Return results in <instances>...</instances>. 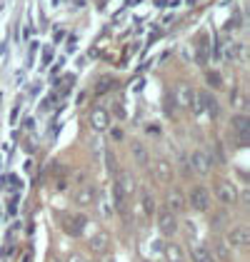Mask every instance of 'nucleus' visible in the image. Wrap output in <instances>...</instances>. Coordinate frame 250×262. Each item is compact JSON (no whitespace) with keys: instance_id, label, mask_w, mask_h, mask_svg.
<instances>
[{"instance_id":"obj_2","label":"nucleus","mask_w":250,"mask_h":262,"mask_svg":"<svg viewBox=\"0 0 250 262\" xmlns=\"http://www.w3.org/2000/svg\"><path fill=\"white\" fill-rule=\"evenodd\" d=\"M155 220H158V230H160L163 237H175V232H178V215L175 212H170L168 207H163Z\"/></svg>"},{"instance_id":"obj_22","label":"nucleus","mask_w":250,"mask_h":262,"mask_svg":"<svg viewBox=\"0 0 250 262\" xmlns=\"http://www.w3.org/2000/svg\"><path fill=\"white\" fill-rule=\"evenodd\" d=\"M190 113H195V115H200V113H203V95H200V93H195V95H193V102H190Z\"/></svg>"},{"instance_id":"obj_23","label":"nucleus","mask_w":250,"mask_h":262,"mask_svg":"<svg viewBox=\"0 0 250 262\" xmlns=\"http://www.w3.org/2000/svg\"><path fill=\"white\" fill-rule=\"evenodd\" d=\"M225 50H228V53H225V58H228V60H235V58L240 55V50H243V48H240V45H235V42H230Z\"/></svg>"},{"instance_id":"obj_25","label":"nucleus","mask_w":250,"mask_h":262,"mask_svg":"<svg viewBox=\"0 0 250 262\" xmlns=\"http://www.w3.org/2000/svg\"><path fill=\"white\" fill-rule=\"evenodd\" d=\"M145 133L150 135V138H158V135H160V125H148Z\"/></svg>"},{"instance_id":"obj_7","label":"nucleus","mask_w":250,"mask_h":262,"mask_svg":"<svg viewBox=\"0 0 250 262\" xmlns=\"http://www.w3.org/2000/svg\"><path fill=\"white\" fill-rule=\"evenodd\" d=\"M215 198L223 202V205H235L238 202V187L228 180H220L215 185Z\"/></svg>"},{"instance_id":"obj_19","label":"nucleus","mask_w":250,"mask_h":262,"mask_svg":"<svg viewBox=\"0 0 250 262\" xmlns=\"http://www.w3.org/2000/svg\"><path fill=\"white\" fill-rule=\"evenodd\" d=\"M115 88V78H110V75H100L98 80H95V93L98 95H103L108 90H113Z\"/></svg>"},{"instance_id":"obj_24","label":"nucleus","mask_w":250,"mask_h":262,"mask_svg":"<svg viewBox=\"0 0 250 262\" xmlns=\"http://www.w3.org/2000/svg\"><path fill=\"white\" fill-rule=\"evenodd\" d=\"M208 82L210 85H215V88H220V82H223L220 73H208Z\"/></svg>"},{"instance_id":"obj_18","label":"nucleus","mask_w":250,"mask_h":262,"mask_svg":"<svg viewBox=\"0 0 250 262\" xmlns=\"http://www.w3.org/2000/svg\"><path fill=\"white\" fill-rule=\"evenodd\" d=\"M130 152H133V158H135L138 165H148V162H150V155H148L145 145H140V142H133V145H130Z\"/></svg>"},{"instance_id":"obj_13","label":"nucleus","mask_w":250,"mask_h":262,"mask_svg":"<svg viewBox=\"0 0 250 262\" xmlns=\"http://www.w3.org/2000/svg\"><path fill=\"white\" fill-rule=\"evenodd\" d=\"M138 210H140V217L143 220H150L155 215V200H153L150 190H140V205H138Z\"/></svg>"},{"instance_id":"obj_29","label":"nucleus","mask_w":250,"mask_h":262,"mask_svg":"<svg viewBox=\"0 0 250 262\" xmlns=\"http://www.w3.org/2000/svg\"><path fill=\"white\" fill-rule=\"evenodd\" d=\"M100 262H115V260H113V257H110V255L105 252V255H103V260H100Z\"/></svg>"},{"instance_id":"obj_17","label":"nucleus","mask_w":250,"mask_h":262,"mask_svg":"<svg viewBox=\"0 0 250 262\" xmlns=\"http://www.w3.org/2000/svg\"><path fill=\"white\" fill-rule=\"evenodd\" d=\"M163 252H165L168 262H187L183 247H178V245H165V250H163Z\"/></svg>"},{"instance_id":"obj_10","label":"nucleus","mask_w":250,"mask_h":262,"mask_svg":"<svg viewBox=\"0 0 250 262\" xmlns=\"http://www.w3.org/2000/svg\"><path fill=\"white\" fill-rule=\"evenodd\" d=\"M95 200H98V190L93 185H83L80 190H75V205L90 207V205H95Z\"/></svg>"},{"instance_id":"obj_21","label":"nucleus","mask_w":250,"mask_h":262,"mask_svg":"<svg viewBox=\"0 0 250 262\" xmlns=\"http://www.w3.org/2000/svg\"><path fill=\"white\" fill-rule=\"evenodd\" d=\"M193 95H195V90H190L187 85H183V88L178 90V105H180V107H187V110H190V102H193Z\"/></svg>"},{"instance_id":"obj_11","label":"nucleus","mask_w":250,"mask_h":262,"mask_svg":"<svg viewBox=\"0 0 250 262\" xmlns=\"http://www.w3.org/2000/svg\"><path fill=\"white\" fill-rule=\"evenodd\" d=\"M88 245H90V250H93L95 255H105V252L110 250V235H108L105 230H98V232L90 237Z\"/></svg>"},{"instance_id":"obj_5","label":"nucleus","mask_w":250,"mask_h":262,"mask_svg":"<svg viewBox=\"0 0 250 262\" xmlns=\"http://www.w3.org/2000/svg\"><path fill=\"white\" fill-rule=\"evenodd\" d=\"M225 242H228L233 250H248V245H250L248 227H230L228 232H225Z\"/></svg>"},{"instance_id":"obj_12","label":"nucleus","mask_w":250,"mask_h":262,"mask_svg":"<svg viewBox=\"0 0 250 262\" xmlns=\"http://www.w3.org/2000/svg\"><path fill=\"white\" fill-rule=\"evenodd\" d=\"M153 172H155V178L160 182H170L173 180V175H175V170H173V165H170V160H165V158H158L155 160V165H153Z\"/></svg>"},{"instance_id":"obj_28","label":"nucleus","mask_w":250,"mask_h":262,"mask_svg":"<svg viewBox=\"0 0 250 262\" xmlns=\"http://www.w3.org/2000/svg\"><path fill=\"white\" fill-rule=\"evenodd\" d=\"M110 138H113V140H120V138H123V133L115 127V130H110Z\"/></svg>"},{"instance_id":"obj_6","label":"nucleus","mask_w":250,"mask_h":262,"mask_svg":"<svg viewBox=\"0 0 250 262\" xmlns=\"http://www.w3.org/2000/svg\"><path fill=\"white\" fill-rule=\"evenodd\" d=\"M165 207L170 212H175V215H180V212H185L187 202H185V195H183V190H178V187H170L165 192Z\"/></svg>"},{"instance_id":"obj_4","label":"nucleus","mask_w":250,"mask_h":262,"mask_svg":"<svg viewBox=\"0 0 250 262\" xmlns=\"http://www.w3.org/2000/svg\"><path fill=\"white\" fill-rule=\"evenodd\" d=\"M62 230L68 232V235H83L85 225H88V220H85V215H80V212H68V215H62Z\"/></svg>"},{"instance_id":"obj_20","label":"nucleus","mask_w":250,"mask_h":262,"mask_svg":"<svg viewBox=\"0 0 250 262\" xmlns=\"http://www.w3.org/2000/svg\"><path fill=\"white\" fill-rule=\"evenodd\" d=\"M110 200H113V205H115V207H118V210L123 212V210H125V200H128V195H125V192L120 190V187H118V185H113V190H110Z\"/></svg>"},{"instance_id":"obj_26","label":"nucleus","mask_w":250,"mask_h":262,"mask_svg":"<svg viewBox=\"0 0 250 262\" xmlns=\"http://www.w3.org/2000/svg\"><path fill=\"white\" fill-rule=\"evenodd\" d=\"M68 262H90L85 255H78V252H73V255H68Z\"/></svg>"},{"instance_id":"obj_3","label":"nucleus","mask_w":250,"mask_h":262,"mask_svg":"<svg viewBox=\"0 0 250 262\" xmlns=\"http://www.w3.org/2000/svg\"><path fill=\"white\" fill-rule=\"evenodd\" d=\"M210 167H213V160L205 150H193L190 152V172H198V175H210Z\"/></svg>"},{"instance_id":"obj_16","label":"nucleus","mask_w":250,"mask_h":262,"mask_svg":"<svg viewBox=\"0 0 250 262\" xmlns=\"http://www.w3.org/2000/svg\"><path fill=\"white\" fill-rule=\"evenodd\" d=\"M203 113H208L210 118H218L220 115V105H218V100L210 93H203Z\"/></svg>"},{"instance_id":"obj_8","label":"nucleus","mask_w":250,"mask_h":262,"mask_svg":"<svg viewBox=\"0 0 250 262\" xmlns=\"http://www.w3.org/2000/svg\"><path fill=\"white\" fill-rule=\"evenodd\" d=\"M88 122H90V127H93L95 133H103V130L110 127V115H108L105 107H93V110L88 113Z\"/></svg>"},{"instance_id":"obj_1","label":"nucleus","mask_w":250,"mask_h":262,"mask_svg":"<svg viewBox=\"0 0 250 262\" xmlns=\"http://www.w3.org/2000/svg\"><path fill=\"white\" fill-rule=\"evenodd\" d=\"M185 202L195 210V212H208V207H210V192L203 187V185H195L190 192H187V198Z\"/></svg>"},{"instance_id":"obj_15","label":"nucleus","mask_w":250,"mask_h":262,"mask_svg":"<svg viewBox=\"0 0 250 262\" xmlns=\"http://www.w3.org/2000/svg\"><path fill=\"white\" fill-rule=\"evenodd\" d=\"M190 260L193 262H215L213 260V252H210L205 245H195L193 242V247H190Z\"/></svg>"},{"instance_id":"obj_14","label":"nucleus","mask_w":250,"mask_h":262,"mask_svg":"<svg viewBox=\"0 0 250 262\" xmlns=\"http://www.w3.org/2000/svg\"><path fill=\"white\" fill-rule=\"evenodd\" d=\"M115 185H118V187L123 190V192L128 195V198H130V195H135V178H133V175H130L128 170H123V172L118 175V180H115Z\"/></svg>"},{"instance_id":"obj_9","label":"nucleus","mask_w":250,"mask_h":262,"mask_svg":"<svg viewBox=\"0 0 250 262\" xmlns=\"http://www.w3.org/2000/svg\"><path fill=\"white\" fill-rule=\"evenodd\" d=\"M230 125H233V133L238 135V142L245 147L248 145V133H250V120H248V115H233V120H230Z\"/></svg>"},{"instance_id":"obj_27","label":"nucleus","mask_w":250,"mask_h":262,"mask_svg":"<svg viewBox=\"0 0 250 262\" xmlns=\"http://www.w3.org/2000/svg\"><path fill=\"white\" fill-rule=\"evenodd\" d=\"M185 230H187V237H190V242H195V225H193V222H185Z\"/></svg>"}]
</instances>
